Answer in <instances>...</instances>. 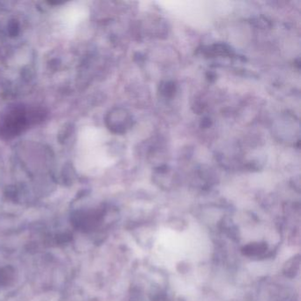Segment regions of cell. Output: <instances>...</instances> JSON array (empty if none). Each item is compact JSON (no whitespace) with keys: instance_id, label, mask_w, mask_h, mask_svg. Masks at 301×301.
Returning <instances> with one entry per match:
<instances>
[{"instance_id":"1","label":"cell","mask_w":301,"mask_h":301,"mask_svg":"<svg viewBox=\"0 0 301 301\" xmlns=\"http://www.w3.org/2000/svg\"><path fill=\"white\" fill-rule=\"evenodd\" d=\"M87 9L83 5H72L63 12L61 22L63 27L67 31H72L86 18Z\"/></svg>"}]
</instances>
